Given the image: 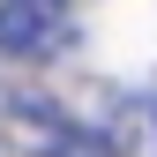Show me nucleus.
<instances>
[{"instance_id": "f257e3e1", "label": "nucleus", "mask_w": 157, "mask_h": 157, "mask_svg": "<svg viewBox=\"0 0 157 157\" xmlns=\"http://www.w3.org/2000/svg\"><path fill=\"white\" fill-rule=\"evenodd\" d=\"M75 37V0H0V52L8 60H52Z\"/></svg>"}, {"instance_id": "f03ea898", "label": "nucleus", "mask_w": 157, "mask_h": 157, "mask_svg": "<svg viewBox=\"0 0 157 157\" xmlns=\"http://www.w3.org/2000/svg\"><path fill=\"white\" fill-rule=\"evenodd\" d=\"M45 157H105V150H97L90 135H75V127H60V135L45 142Z\"/></svg>"}, {"instance_id": "7ed1b4c3", "label": "nucleus", "mask_w": 157, "mask_h": 157, "mask_svg": "<svg viewBox=\"0 0 157 157\" xmlns=\"http://www.w3.org/2000/svg\"><path fill=\"white\" fill-rule=\"evenodd\" d=\"M150 127H157V105H150Z\"/></svg>"}]
</instances>
